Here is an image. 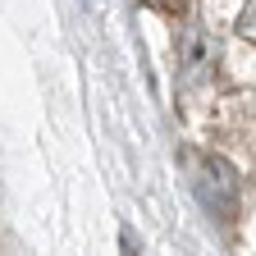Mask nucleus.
<instances>
[{
	"label": "nucleus",
	"mask_w": 256,
	"mask_h": 256,
	"mask_svg": "<svg viewBox=\"0 0 256 256\" xmlns=\"http://www.w3.org/2000/svg\"><path fill=\"white\" fill-rule=\"evenodd\" d=\"M87 5H96V0H87Z\"/></svg>",
	"instance_id": "20e7f679"
},
{
	"label": "nucleus",
	"mask_w": 256,
	"mask_h": 256,
	"mask_svg": "<svg viewBox=\"0 0 256 256\" xmlns=\"http://www.w3.org/2000/svg\"><path fill=\"white\" fill-rule=\"evenodd\" d=\"M156 5H160V10H170V14H183V10H188V0H156Z\"/></svg>",
	"instance_id": "7ed1b4c3"
},
{
	"label": "nucleus",
	"mask_w": 256,
	"mask_h": 256,
	"mask_svg": "<svg viewBox=\"0 0 256 256\" xmlns=\"http://www.w3.org/2000/svg\"><path fill=\"white\" fill-rule=\"evenodd\" d=\"M210 69H215V42H210V32L192 28L183 37V82L188 87L202 82V78H210Z\"/></svg>",
	"instance_id": "f03ea898"
},
{
	"label": "nucleus",
	"mask_w": 256,
	"mask_h": 256,
	"mask_svg": "<svg viewBox=\"0 0 256 256\" xmlns=\"http://www.w3.org/2000/svg\"><path fill=\"white\" fill-rule=\"evenodd\" d=\"M197 197L220 220H234V210H238V174H234V165H224V160H202V170H197Z\"/></svg>",
	"instance_id": "f257e3e1"
}]
</instances>
